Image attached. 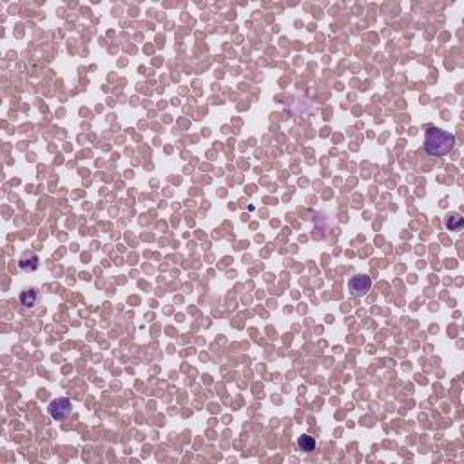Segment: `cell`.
<instances>
[{
    "mask_svg": "<svg viewBox=\"0 0 464 464\" xmlns=\"http://www.w3.org/2000/svg\"><path fill=\"white\" fill-rule=\"evenodd\" d=\"M455 147V134L439 127H428L424 134V151L430 156H446Z\"/></svg>",
    "mask_w": 464,
    "mask_h": 464,
    "instance_id": "6da1fadb",
    "label": "cell"
},
{
    "mask_svg": "<svg viewBox=\"0 0 464 464\" xmlns=\"http://www.w3.org/2000/svg\"><path fill=\"white\" fill-rule=\"evenodd\" d=\"M71 410H73V406H71L69 399H67V397H58V399H53V401L49 402L48 412L55 421H64V419L69 417Z\"/></svg>",
    "mask_w": 464,
    "mask_h": 464,
    "instance_id": "7a4b0ae2",
    "label": "cell"
},
{
    "mask_svg": "<svg viewBox=\"0 0 464 464\" xmlns=\"http://www.w3.org/2000/svg\"><path fill=\"white\" fill-rule=\"evenodd\" d=\"M370 288H372V279L365 274H357L348 281V290L353 298H363Z\"/></svg>",
    "mask_w": 464,
    "mask_h": 464,
    "instance_id": "3957f363",
    "label": "cell"
},
{
    "mask_svg": "<svg viewBox=\"0 0 464 464\" xmlns=\"http://www.w3.org/2000/svg\"><path fill=\"white\" fill-rule=\"evenodd\" d=\"M18 265H20V269L24 272H33L38 269V256L36 254H24V257H22L20 261H18Z\"/></svg>",
    "mask_w": 464,
    "mask_h": 464,
    "instance_id": "277c9868",
    "label": "cell"
},
{
    "mask_svg": "<svg viewBox=\"0 0 464 464\" xmlns=\"http://www.w3.org/2000/svg\"><path fill=\"white\" fill-rule=\"evenodd\" d=\"M38 299H40V294L36 290H24L20 294V303L24 306H35L36 303H38Z\"/></svg>",
    "mask_w": 464,
    "mask_h": 464,
    "instance_id": "5b68a950",
    "label": "cell"
},
{
    "mask_svg": "<svg viewBox=\"0 0 464 464\" xmlns=\"http://www.w3.org/2000/svg\"><path fill=\"white\" fill-rule=\"evenodd\" d=\"M298 448L306 451V453H310V451L316 450V441H314L310 435H301L298 439Z\"/></svg>",
    "mask_w": 464,
    "mask_h": 464,
    "instance_id": "8992f818",
    "label": "cell"
},
{
    "mask_svg": "<svg viewBox=\"0 0 464 464\" xmlns=\"http://www.w3.org/2000/svg\"><path fill=\"white\" fill-rule=\"evenodd\" d=\"M463 223H464V220L459 214H451L446 218V227H448L450 230H461L463 229Z\"/></svg>",
    "mask_w": 464,
    "mask_h": 464,
    "instance_id": "52a82bcc",
    "label": "cell"
}]
</instances>
